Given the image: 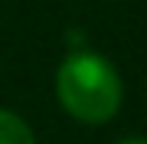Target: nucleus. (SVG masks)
Instances as JSON below:
<instances>
[{"label": "nucleus", "instance_id": "2", "mask_svg": "<svg viewBox=\"0 0 147 144\" xmlns=\"http://www.w3.org/2000/svg\"><path fill=\"white\" fill-rule=\"evenodd\" d=\"M0 144H36V138H33V128L20 115L0 108Z\"/></svg>", "mask_w": 147, "mask_h": 144}, {"label": "nucleus", "instance_id": "1", "mask_svg": "<svg viewBox=\"0 0 147 144\" xmlns=\"http://www.w3.org/2000/svg\"><path fill=\"white\" fill-rule=\"evenodd\" d=\"M56 95L62 108L82 124H105L124 101L118 69L98 53H69L56 72Z\"/></svg>", "mask_w": 147, "mask_h": 144}, {"label": "nucleus", "instance_id": "3", "mask_svg": "<svg viewBox=\"0 0 147 144\" xmlns=\"http://www.w3.org/2000/svg\"><path fill=\"white\" fill-rule=\"evenodd\" d=\"M115 144H147V138H124V141H115Z\"/></svg>", "mask_w": 147, "mask_h": 144}]
</instances>
